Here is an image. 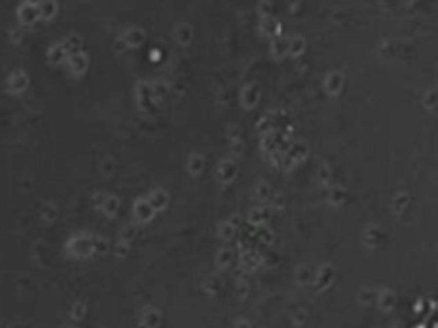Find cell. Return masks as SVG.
Masks as SVG:
<instances>
[{
  "mask_svg": "<svg viewBox=\"0 0 438 328\" xmlns=\"http://www.w3.org/2000/svg\"><path fill=\"white\" fill-rule=\"evenodd\" d=\"M26 82H28V79H26L24 73H22L21 70H16V72H12L11 77H9L7 88L11 92H19L26 88Z\"/></svg>",
  "mask_w": 438,
  "mask_h": 328,
  "instance_id": "6da1fadb",
  "label": "cell"
},
{
  "mask_svg": "<svg viewBox=\"0 0 438 328\" xmlns=\"http://www.w3.org/2000/svg\"><path fill=\"white\" fill-rule=\"evenodd\" d=\"M36 18H38V11H36L33 5L26 4L19 9V19H21L22 24H31Z\"/></svg>",
  "mask_w": 438,
  "mask_h": 328,
  "instance_id": "7a4b0ae2",
  "label": "cell"
}]
</instances>
